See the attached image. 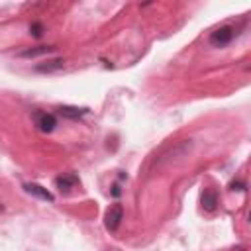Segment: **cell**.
I'll return each instance as SVG.
<instances>
[{
  "label": "cell",
  "instance_id": "cell-9",
  "mask_svg": "<svg viewBox=\"0 0 251 251\" xmlns=\"http://www.w3.org/2000/svg\"><path fill=\"white\" fill-rule=\"evenodd\" d=\"M57 110L63 118H69V120H78L80 116H84L88 112L86 108H78V106H59Z\"/></svg>",
  "mask_w": 251,
  "mask_h": 251
},
{
  "label": "cell",
  "instance_id": "cell-6",
  "mask_svg": "<svg viewBox=\"0 0 251 251\" xmlns=\"http://www.w3.org/2000/svg\"><path fill=\"white\" fill-rule=\"evenodd\" d=\"M55 184H57V188H59L61 192H69L71 188H75V186L78 184V176L73 175V173H67V175L57 176V178H55Z\"/></svg>",
  "mask_w": 251,
  "mask_h": 251
},
{
  "label": "cell",
  "instance_id": "cell-3",
  "mask_svg": "<svg viewBox=\"0 0 251 251\" xmlns=\"http://www.w3.org/2000/svg\"><path fill=\"white\" fill-rule=\"evenodd\" d=\"M33 122L35 126L43 131V133H49L55 129L57 126V118L53 114H47V112H33Z\"/></svg>",
  "mask_w": 251,
  "mask_h": 251
},
{
  "label": "cell",
  "instance_id": "cell-11",
  "mask_svg": "<svg viewBox=\"0 0 251 251\" xmlns=\"http://www.w3.org/2000/svg\"><path fill=\"white\" fill-rule=\"evenodd\" d=\"M112 194H114V196H120V186H118V184L112 188Z\"/></svg>",
  "mask_w": 251,
  "mask_h": 251
},
{
  "label": "cell",
  "instance_id": "cell-12",
  "mask_svg": "<svg viewBox=\"0 0 251 251\" xmlns=\"http://www.w3.org/2000/svg\"><path fill=\"white\" fill-rule=\"evenodd\" d=\"M0 210H2V204H0Z\"/></svg>",
  "mask_w": 251,
  "mask_h": 251
},
{
  "label": "cell",
  "instance_id": "cell-1",
  "mask_svg": "<svg viewBox=\"0 0 251 251\" xmlns=\"http://www.w3.org/2000/svg\"><path fill=\"white\" fill-rule=\"evenodd\" d=\"M122 218H124V208L120 202L112 204L108 210H106V216H104V224H106V229L110 231H116L122 224Z\"/></svg>",
  "mask_w": 251,
  "mask_h": 251
},
{
  "label": "cell",
  "instance_id": "cell-8",
  "mask_svg": "<svg viewBox=\"0 0 251 251\" xmlns=\"http://www.w3.org/2000/svg\"><path fill=\"white\" fill-rule=\"evenodd\" d=\"M53 51H55L53 45H37V47L24 49V51H20L18 55H20V57H25V59H31V57H39V55H49V53H53Z\"/></svg>",
  "mask_w": 251,
  "mask_h": 251
},
{
  "label": "cell",
  "instance_id": "cell-4",
  "mask_svg": "<svg viewBox=\"0 0 251 251\" xmlns=\"http://www.w3.org/2000/svg\"><path fill=\"white\" fill-rule=\"evenodd\" d=\"M24 188H25L27 194L37 196V198H41V200H45V202H53V200H55V196H53L47 188H43L41 184H37V182H25Z\"/></svg>",
  "mask_w": 251,
  "mask_h": 251
},
{
  "label": "cell",
  "instance_id": "cell-7",
  "mask_svg": "<svg viewBox=\"0 0 251 251\" xmlns=\"http://www.w3.org/2000/svg\"><path fill=\"white\" fill-rule=\"evenodd\" d=\"M200 200H202V208L206 212H214L218 208V192L214 188H204Z\"/></svg>",
  "mask_w": 251,
  "mask_h": 251
},
{
  "label": "cell",
  "instance_id": "cell-5",
  "mask_svg": "<svg viewBox=\"0 0 251 251\" xmlns=\"http://www.w3.org/2000/svg\"><path fill=\"white\" fill-rule=\"evenodd\" d=\"M65 67V61L61 57H55V59H47V61H41L35 65V71L37 73H55V71H61Z\"/></svg>",
  "mask_w": 251,
  "mask_h": 251
},
{
  "label": "cell",
  "instance_id": "cell-10",
  "mask_svg": "<svg viewBox=\"0 0 251 251\" xmlns=\"http://www.w3.org/2000/svg\"><path fill=\"white\" fill-rule=\"evenodd\" d=\"M29 33H31L33 37H41V35H43V25H41L39 22H33V24L29 25Z\"/></svg>",
  "mask_w": 251,
  "mask_h": 251
},
{
  "label": "cell",
  "instance_id": "cell-2",
  "mask_svg": "<svg viewBox=\"0 0 251 251\" xmlns=\"http://www.w3.org/2000/svg\"><path fill=\"white\" fill-rule=\"evenodd\" d=\"M233 35H235V27L233 25H222L216 31H212L210 43L216 45V47H224V45H227L233 39Z\"/></svg>",
  "mask_w": 251,
  "mask_h": 251
}]
</instances>
